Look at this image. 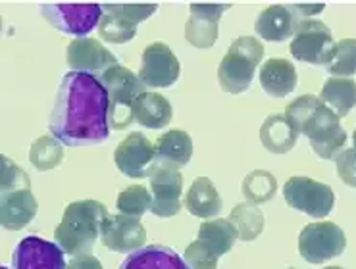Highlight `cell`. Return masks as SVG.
I'll return each instance as SVG.
<instances>
[{
	"label": "cell",
	"mask_w": 356,
	"mask_h": 269,
	"mask_svg": "<svg viewBox=\"0 0 356 269\" xmlns=\"http://www.w3.org/2000/svg\"><path fill=\"white\" fill-rule=\"evenodd\" d=\"M108 108V92L97 75L70 72L56 92L50 133L66 147L100 145L110 135Z\"/></svg>",
	"instance_id": "cell-1"
},
{
	"label": "cell",
	"mask_w": 356,
	"mask_h": 269,
	"mask_svg": "<svg viewBox=\"0 0 356 269\" xmlns=\"http://www.w3.org/2000/svg\"><path fill=\"white\" fill-rule=\"evenodd\" d=\"M106 218V206L99 200H77V202L67 204L62 221L54 231L56 245L67 256H74V258L91 254Z\"/></svg>",
	"instance_id": "cell-2"
},
{
	"label": "cell",
	"mask_w": 356,
	"mask_h": 269,
	"mask_svg": "<svg viewBox=\"0 0 356 269\" xmlns=\"http://www.w3.org/2000/svg\"><path fill=\"white\" fill-rule=\"evenodd\" d=\"M264 60V44L257 37H239L232 42L218 67L220 87L229 95H241L249 89L258 65Z\"/></svg>",
	"instance_id": "cell-3"
},
{
	"label": "cell",
	"mask_w": 356,
	"mask_h": 269,
	"mask_svg": "<svg viewBox=\"0 0 356 269\" xmlns=\"http://www.w3.org/2000/svg\"><path fill=\"white\" fill-rule=\"evenodd\" d=\"M99 81L106 89L110 108H108V122L110 127L116 131L127 129L135 117H133V104L143 92H147L145 83L137 74H133L129 67L124 65H112L104 74L99 75Z\"/></svg>",
	"instance_id": "cell-4"
},
{
	"label": "cell",
	"mask_w": 356,
	"mask_h": 269,
	"mask_svg": "<svg viewBox=\"0 0 356 269\" xmlns=\"http://www.w3.org/2000/svg\"><path fill=\"white\" fill-rule=\"evenodd\" d=\"M300 135L310 140L314 154L322 160H335L347 145V133L341 127V117L323 102L316 106L305 122Z\"/></svg>",
	"instance_id": "cell-5"
},
{
	"label": "cell",
	"mask_w": 356,
	"mask_h": 269,
	"mask_svg": "<svg viewBox=\"0 0 356 269\" xmlns=\"http://www.w3.org/2000/svg\"><path fill=\"white\" fill-rule=\"evenodd\" d=\"M158 10L156 4H102V19L99 24V35L102 41L112 44L129 42L137 35V25L149 19Z\"/></svg>",
	"instance_id": "cell-6"
},
{
	"label": "cell",
	"mask_w": 356,
	"mask_h": 269,
	"mask_svg": "<svg viewBox=\"0 0 356 269\" xmlns=\"http://www.w3.org/2000/svg\"><path fill=\"white\" fill-rule=\"evenodd\" d=\"M337 42L333 41L332 29L320 19H300L297 31L291 39L289 50L298 62L312 65H327L332 62Z\"/></svg>",
	"instance_id": "cell-7"
},
{
	"label": "cell",
	"mask_w": 356,
	"mask_h": 269,
	"mask_svg": "<svg viewBox=\"0 0 356 269\" xmlns=\"http://www.w3.org/2000/svg\"><path fill=\"white\" fill-rule=\"evenodd\" d=\"M347 248L345 231L333 221H316L300 231L298 235V254L302 260L320 266L332 258H337Z\"/></svg>",
	"instance_id": "cell-8"
},
{
	"label": "cell",
	"mask_w": 356,
	"mask_h": 269,
	"mask_svg": "<svg viewBox=\"0 0 356 269\" xmlns=\"http://www.w3.org/2000/svg\"><path fill=\"white\" fill-rule=\"evenodd\" d=\"M283 198L293 210L307 213L316 220L325 218L335 206L333 188L325 183L305 177V175H297V177L285 181Z\"/></svg>",
	"instance_id": "cell-9"
},
{
	"label": "cell",
	"mask_w": 356,
	"mask_h": 269,
	"mask_svg": "<svg viewBox=\"0 0 356 269\" xmlns=\"http://www.w3.org/2000/svg\"><path fill=\"white\" fill-rule=\"evenodd\" d=\"M41 14L54 29L83 39L99 27L102 4H42Z\"/></svg>",
	"instance_id": "cell-10"
},
{
	"label": "cell",
	"mask_w": 356,
	"mask_h": 269,
	"mask_svg": "<svg viewBox=\"0 0 356 269\" xmlns=\"http://www.w3.org/2000/svg\"><path fill=\"white\" fill-rule=\"evenodd\" d=\"M152 208L150 212L158 218H172L181 210L183 177L179 170L168 168L162 163H152L149 173Z\"/></svg>",
	"instance_id": "cell-11"
},
{
	"label": "cell",
	"mask_w": 356,
	"mask_h": 269,
	"mask_svg": "<svg viewBox=\"0 0 356 269\" xmlns=\"http://www.w3.org/2000/svg\"><path fill=\"white\" fill-rule=\"evenodd\" d=\"M179 72H181L179 60L174 54V50L164 42H152L143 52L139 77L145 83V87H152V89L172 87L179 79Z\"/></svg>",
	"instance_id": "cell-12"
},
{
	"label": "cell",
	"mask_w": 356,
	"mask_h": 269,
	"mask_svg": "<svg viewBox=\"0 0 356 269\" xmlns=\"http://www.w3.org/2000/svg\"><path fill=\"white\" fill-rule=\"evenodd\" d=\"M232 4L193 2L191 16L185 24V39L195 49H212L220 35V19Z\"/></svg>",
	"instance_id": "cell-13"
},
{
	"label": "cell",
	"mask_w": 356,
	"mask_h": 269,
	"mask_svg": "<svg viewBox=\"0 0 356 269\" xmlns=\"http://www.w3.org/2000/svg\"><path fill=\"white\" fill-rule=\"evenodd\" d=\"M100 241L108 250L120 254H133L139 250L147 241V229L141 220L131 215H108L102 229H100Z\"/></svg>",
	"instance_id": "cell-14"
},
{
	"label": "cell",
	"mask_w": 356,
	"mask_h": 269,
	"mask_svg": "<svg viewBox=\"0 0 356 269\" xmlns=\"http://www.w3.org/2000/svg\"><path fill=\"white\" fill-rule=\"evenodd\" d=\"M64 250L56 243L41 237H25L14 248L12 268L14 269H67Z\"/></svg>",
	"instance_id": "cell-15"
},
{
	"label": "cell",
	"mask_w": 356,
	"mask_h": 269,
	"mask_svg": "<svg viewBox=\"0 0 356 269\" xmlns=\"http://www.w3.org/2000/svg\"><path fill=\"white\" fill-rule=\"evenodd\" d=\"M154 160H156L154 145L141 133L127 135L114 150V162L118 170L131 179L149 177Z\"/></svg>",
	"instance_id": "cell-16"
},
{
	"label": "cell",
	"mask_w": 356,
	"mask_h": 269,
	"mask_svg": "<svg viewBox=\"0 0 356 269\" xmlns=\"http://www.w3.org/2000/svg\"><path fill=\"white\" fill-rule=\"evenodd\" d=\"M66 60L72 72L91 74L97 77L104 74L108 67L118 65V58L102 42L89 37L70 42L66 49Z\"/></svg>",
	"instance_id": "cell-17"
},
{
	"label": "cell",
	"mask_w": 356,
	"mask_h": 269,
	"mask_svg": "<svg viewBox=\"0 0 356 269\" xmlns=\"http://www.w3.org/2000/svg\"><path fill=\"white\" fill-rule=\"evenodd\" d=\"M39 202L31 188H16L2 193L0 198V221L8 231H19L35 220Z\"/></svg>",
	"instance_id": "cell-18"
},
{
	"label": "cell",
	"mask_w": 356,
	"mask_h": 269,
	"mask_svg": "<svg viewBox=\"0 0 356 269\" xmlns=\"http://www.w3.org/2000/svg\"><path fill=\"white\" fill-rule=\"evenodd\" d=\"M298 19L295 12L285 4H273L270 8L262 10L257 17L254 31L260 39L270 42H283L293 39L297 31Z\"/></svg>",
	"instance_id": "cell-19"
},
{
	"label": "cell",
	"mask_w": 356,
	"mask_h": 269,
	"mask_svg": "<svg viewBox=\"0 0 356 269\" xmlns=\"http://www.w3.org/2000/svg\"><path fill=\"white\" fill-rule=\"evenodd\" d=\"M258 77L266 95L273 98H285L297 89L298 85L297 67L293 62L283 60V58L266 60L258 72Z\"/></svg>",
	"instance_id": "cell-20"
},
{
	"label": "cell",
	"mask_w": 356,
	"mask_h": 269,
	"mask_svg": "<svg viewBox=\"0 0 356 269\" xmlns=\"http://www.w3.org/2000/svg\"><path fill=\"white\" fill-rule=\"evenodd\" d=\"M154 154H156V160H154L156 163L181 170L193 158V139L187 131H168L154 142Z\"/></svg>",
	"instance_id": "cell-21"
},
{
	"label": "cell",
	"mask_w": 356,
	"mask_h": 269,
	"mask_svg": "<svg viewBox=\"0 0 356 269\" xmlns=\"http://www.w3.org/2000/svg\"><path fill=\"white\" fill-rule=\"evenodd\" d=\"M120 269H189L185 258L168 246L150 245L129 254Z\"/></svg>",
	"instance_id": "cell-22"
},
{
	"label": "cell",
	"mask_w": 356,
	"mask_h": 269,
	"mask_svg": "<svg viewBox=\"0 0 356 269\" xmlns=\"http://www.w3.org/2000/svg\"><path fill=\"white\" fill-rule=\"evenodd\" d=\"M133 117L147 129H164L174 120V108L160 92H143L133 104Z\"/></svg>",
	"instance_id": "cell-23"
},
{
	"label": "cell",
	"mask_w": 356,
	"mask_h": 269,
	"mask_svg": "<svg viewBox=\"0 0 356 269\" xmlns=\"http://www.w3.org/2000/svg\"><path fill=\"white\" fill-rule=\"evenodd\" d=\"M185 208L195 218H216L224 208V200L218 193V188L208 177H199L193 181V185L185 195Z\"/></svg>",
	"instance_id": "cell-24"
},
{
	"label": "cell",
	"mask_w": 356,
	"mask_h": 269,
	"mask_svg": "<svg viewBox=\"0 0 356 269\" xmlns=\"http://www.w3.org/2000/svg\"><path fill=\"white\" fill-rule=\"evenodd\" d=\"M298 140V131L289 123L285 114L268 115L260 127V142L272 154H287Z\"/></svg>",
	"instance_id": "cell-25"
},
{
	"label": "cell",
	"mask_w": 356,
	"mask_h": 269,
	"mask_svg": "<svg viewBox=\"0 0 356 269\" xmlns=\"http://www.w3.org/2000/svg\"><path fill=\"white\" fill-rule=\"evenodd\" d=\"M237 238H239V233H237V229L232 221L218 218V220L204 221L200 225L197 241L220 258V256H224L232 250Z\"/></svg>",
	"instance_id": "cell-26"
},
{
	"label": "cell",
	"mask_w": 356,
	"mask_h": 269,
	"mask_svg": "<svg viewBox=\"0 0 356 269\" xmlns=\"http://www.w3.org/2000/svg\"><path fill=\"white\" fill-rule=\"evenodd\" d=\"M320 100L343 120L356 106V83L347 77H330L320 90Z\"/></svg>",
	"instance_id": "cell-27"
},
{
	"label": "cell",
	"mask_w": 356,
	"mask_h": 269,
	"mask_svg": "<svg viewBox=\"0 0 356 269\" xmlns=\"http://www.w3.org/2000/svg\"><path fill=\"white\" fill-rule=\"evenodd\" d=\"M229 221H232L237 233H239V241L250 243L254 238L260 237V233L264 231L266 218L262 210L252 202H241L232 210L229 213Z\"/></svg>",
	"instance_id": "cell-28"
},
{
	"label": "cell",
	"mask_w": 356,
	"mask_h": 269,
	"mask_svg": "<svg viewBox=\"0 0 356 269\" xmlns=\"http://www.w3.org/2000/svg\"><path fill=\"white\" fill-rule=\"evenodd\" d=\"M241 190H243V196L247 198V202H252L257 206L266 204L277 193V181L266 170H254L243 179Z\"/></svg>",
	"instance_id": "cell-29"
},
{
	"label": "cell",
	"mask_w": 356,
	"mask_h": 269,
	"mask_svg": "<svg viewBox=\"0 0 356 269\" xmlns=\"http://www.w3.org/2000/svg\"><path fill=\"white\" fill-rule=\"evenodd\" d=\"M62 160H64V145L49 135L35 140L29 148V162L33 163V168L39 172L56 170Z\"/></svg>",
	"instance_id": "cell-30"
},
{
	"label": "cell",
	"mask_w": 356,
	"mask_h": 269,
	"mask_svg": "<svg viewBox=\"0 0 356 269\" xmlns=\"http://www.w3.org/2000/svg\"><path fill=\"white\" fill-rule=\"evenodd\" d=\"M116 204L120 213L139 220L152 208V195L145 185H131L120 193Z\"/></svg>",
	"instance_id": "cell-31"
},
{
	"label": "cell",
	"mask_w": 356,
	"mask_h": 269,
	"mask_svg": "<svg viewBox=\"0 0 356 269\" xmlns=\"http://www.w3.org/2000/svg\"><path fill=\"white\" fill-rule=\"evenodd\" d=\"M332 77H347L356 74V39H343L337 42L332 62L327 64Z\"/></svg>",
	"instance_id": "cell-32"
},
{
	"label": "cell",
	"mask_w": 356,
	"mask_h": 269,
	"mask_svg": "<svg viewBox=\"0 0 356 269\" xmlns=\"http://www.w3.org/2000/svg\"><path fill=\"white\" fill-rule=\"evenodd\" d=\"M320 102H322L320 97H314V95H302V97L295 98L289 106L285 108L283 114L289 120L291 125L298 131V135H300V129H302L305 122L310 117V114L314 112L316 106H318Z\"/></svg>",
	"instance_id": "cell-33"
},
{
	"label": "cell",
	"mask_w": 356,
	"mask_h": 269,
	"mask_svg": "<svg viewBox=\"0 0 356 269\" xmlns=\"http://www.w3.org/2000/svg\"><path fill=\"white\" fill-rule=\"evenodd\" d=\"M16 188H31V179L10 158L2 156L0 158V190L8 193V190H16Z\"/></svg>",
	"instance_id": "cell-34"
},
{
	"label": "cell",
	"mask_w": 356,
	"mask_h": 269,
	"mask_svg": "<svg viewBox=\"0 0 356 269\" xmlns=\"http://www.w3.org/2000/svg\"><path fill=\"white\" fill-rule=\"evenodd\" d=\"M218 256L208 250L207 246L195 241L185 250V261L189 269H218Z\"/></svg>",
	"instance_id": "cell-35"
},
{
	"label": "cell",
	"mask_w": 356,
	"mask_h": 269,
	"mask_svg": "<svg viewBox=\"0 0 356 269\" xmlns=\"http://www.w3.org/2000/svg\"><path fill=\"white\" fill-rule=\"evenodd\" d=\"M335 170L337 175L345 185L356 187V150L355 148H345L337 158H335Z\"/></svg>",
	"instance_id": "cell-36"
},
{
	"label": "cell",
	"mask_w": 356,
	"mask_h": 269,
	"mask_svg": "<svg viewBox=\"0 0 356 269\" xmlns=\"http://www.w3.org/2000/svg\"><path fill=\"white\" fill-rule=\"evenodd\" d=\"M67 269H104L97 256L87 254V256H77L67 261Z\"/></svg>",
	"instance_id": "cell-37"
},
{
	"label": "cell",
	"mask_w": 356,
	"mask_h": 269,
	"mask_svg": "<svg viewBox=\"0 0 356 269\" xmlns=\"http://www.w3.org/2000/svg\"><path fill=\"white\" fill-rule=\"evenodd\" d=\"M289 8L295 12L298 19H310V16H316V14L325 10V4H322V2H318V4H293Z\"/></svg>",
	"instance_id": "cell-38"
},
{
	"label": "cell",
	"mask_w": 356,
	"mask_h": 269,
	"mask_svg": "<svg viewBox=\"0 0 356 269\" xmlns=\"http://www.w3.org/2000/svg\"><path fill=\"white\" fill-rule=\"evenodd\" d=\"M323 269H343L341 266H327V268H323Z\"/></svg>",
	"instance_id": "cell-39"
},
{
	"label": "cell",
	"mask_w": 356,
	"mask_h": 269,
	"mask_svg": "<svg viewBox=\"0 0 356 269\" xmlns=\"http://www.w3.org/2000/svg\"><path fill=\"white\" fill-rule=\"evenodd\" d=\"M353 142H355V150H356V129L355 133H353Z\"/></svg>",
	"instance_id": "cell-40"
},
{
	"label": "cell",
	"mask_w": 356,
	"mask_h": 269,
	"mask_svg": "<svg viewBox=\"0 0 356 269\" xmlns=\"http://www.w3.org/2000/svg\"><path fill=\"white\" fill-rule=\"evenodd\" d=\"M287 269H298V268H287Z\"/></svg>",
	"instance_id": "cell-41"
},
{
	"label": "cell",
	"mask_w": 356,
	"mask_h": 269,
	"mask_svg": "<svg viewBox=\"0 0 356 269\" xmlns=\"http://www.w3.org/2000/svg\"><path fill=\"white\" fill-rule=\"evenodd\" d=\"M2 269H8V268H2Z\"/></svg>",
	"instance_id": "cell-42"
}]
</instances>
